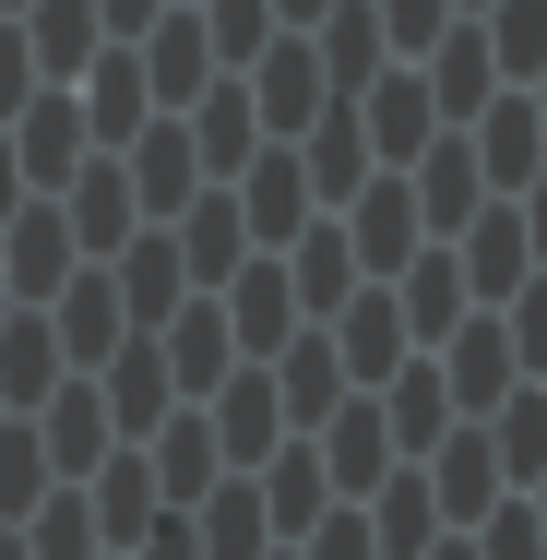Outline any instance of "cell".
I'll return each mask as SVG.
<instances>
[{
  "label": "cell",
  "instance_id": "obj_36",
  "mask_svg": "<svg viewBox=\"0 0 547 560\" xmlns=\"http://www.w3.org/2000/svg\"><path fill=\"white\" fill-rule=\"evenodd\" d=\"M36 96V48H24V24H0V108H24Z\"/></svg>",
  "mask_w": 547,
  "mask_h": 560
},
{
  "label": "cell",
  "instance_id": "obj_19",
  "mask_svg": "<svg viewBox=\"0 0 547 560\" xmlns=\"http://www.w3.org/2000/svg\"><path fill=\"white\" fill-rule=\"evenodd\" d=\"M12 119H24V131H12V167H24V179H72V167H84V108H72V96L36 84Z\"/></svg>",
  "mask_w": 547,
  "mask_h": 560
},
{
  "label": "cell",
  "instance_id": "obj_17",
  "mask_svg": "<svg viewBox=\"0 0 547 560\" xmlns=\"http://www.w3.org/2000/svg\"><path fill=\"white\" fill-rule=\"evenodd\" d=\"M488 131H476V167H488V191H524V179H536L547 167V131H536V96H524V84H512V96H488Z\"/></svg>",
  "mask_w": 547,
  "mask_h": 560
},
{
  "label": "cell",
  "instance_id": "obj_3",
  "mask_svg": "<svg viewBox=\"0 0 547 560\" xmlns=\"http://www.w3.org/2000/svg\"><path fill=\"white\" fill-rule=\"evenodd\" d=\"M405 167H417V191H405V203H417V226H429V238H452V226L488 203V167H476V143H464V131H429Z\"/></svg>",
  "mask_w": 547,
  "mask_h": 560
},
{
  "label": "cell",
  "instance_id": "obj_21",
  "mask_svg": "<svg viewBox=\"0 0 547 560\" xmlns=\"http://www.w3.org/2000/svg\"><path fill=\"white\" fill-rule=\"evenodd\" d=\"M60 226H72V250H119L131 238V179H119V155H96V167H72V203H60Z\"/></svg>",
  "mask_w": 547,
  "mask_h": 560
},
{
  "label": "cell",
  "instance_id": "obj_24",
  "mask_svg": "<svg viewBox=\"0 0 547 560\" xmlns=\"http://www.w3.org/2000/svg\"><path fill=\"white\" fill-rule=\"evenodd\" d=\"M417 60H429L417 84H429V108H440V119H476V108H488V36H464V24H440V36L417 48Z\"/></svg>",
  "mask_w": 547,
  "mask_h": 560
},
{
  "label": "cell",
  "instance_id": "obj_11",
  "mask_svg": "<svg viewBox=\"0 0 547 560\" xmlns=\"http://www.w3.org/2000/svg\"><path fill=\"white\" fill-rule=\"evenodd\" d=\"M393 311H405V335H417V346H440L452 323H464V311H476V299H464V262L417 238V250L393 262Z\"/></svg>",
  "mask_w": 547,
  "mask_h": 560
},
{
  "label": "cell",
  "instance_id": "obj_15",
  "mask_svg": "<svg viewBox=\"0 0 547 560\" xmlns=\"http://www.w3.org/2000/svg\"><path fill=\"white\" fill-rule=\"evenodd\" d=\"M440 346H452V370H440V394H452V406H500V394L524 382V370H512V335H500V311H464Z\"/></svg>",
  "mask_w": 547,
  "mask_h": 560
},
{
  "label": "cell",
  "instance_id": "obj_29",
  "mask_svg": "<svg viewBox=\"0 0 547 560\" xmlns=\"http://www.w3.org/2000/svg\"><path fill=\"white\" fill-rule=\"evenodd\" d=\"M12 537H24V560H96V549H108V537H96V513H84V477H72V489H48Z\"/></svg>",
  "mask_w": 547,
  "mask_h": 560
},
{
  "label": "cell",
  "instance_id": "obj_37",
  "mask_svg": "<svg viewBox=\"0 0 547 560\" xmlns=\"http://www.w3.org/2000/svg\"><path fill=\"white\" fill-rule=\"evenodd\" d=\"M96 24H108V36H143V24H155V0H96Z\"/></svg>",
  "mask_w": 547,
  "mask_h": 560
},
{
  "label": "cell",
  "instance_id": "obj_4",
  "mask_svg": "<svg viewBox=\"0 0 547 560\" xmlns=\"http://www.w3.org/2000/svg\"><path fill=\"white\" fill-rule=\"evenodd\" d=\"M72 108H84V143H96V155H119V143H131V131L155 119V96H143V60H131V36H108V48L84 60V96H72Z\"/></svg>",
  "mask_w": 547,
  "mask_h": 560
},
{
  "label": "cell",
  "instance_id": "obj_7",
  "mask_svg": "<svg viewBox=\"0 0 547 560\" xmlns=\"http://www.w3.org/2000/svg\"><path fill=\"white\" fill-rule=\"evenodd\" d=\"M357 131H369V155H381V167H405V155H417L429 131H452V119L429 108L417 60H381V72H369V108H357Z\"/></svg>",
  "mask_w": 547,
  "mask_h": 560
},
{
  "label": "cell",
  "instance_id": "obj_6",
  "mask_svg": "<svg viewBox=\"0 0 547 560\" xmlns=\"http://www.w3.org/2000/svg\"><path fill=\"white\" fill-rule=\"evenodd\" d=\"M215 311H226V346H238V358H274V346L298 335V299H286V262H274V250L226 275V287H215Z\"/></svg>",
  "mask_w": 547,
  "mask_h": 560
},
{
  "label": "cell",
  "instance_id": "obj_42",
  "mask_svg": "<svg viewBox=\"0 0 547 560\" xmlns=\"http://www.w3.org/2000/svg\"><path fill=\"white\" fill-rule=\"evenodd\" d=\"M440 560H476V549H464V537H452V549H440Z\"/></svg>",
  "mask_w": 547,
  "mask_h": 560
},
{
  "label": "cell",
  "instance_id": "obj_33",
  "mask_svg": "<svg viewBox=\"0 0 547 560\" xmlns=\"http://www.w3.org/2000/svg\"><path fill=\"white\" fill-rule=\"evenodd\" d=\"M298 549H310V560H381V537H369V513H357V501H333Z\"/></svg>",
  "mask_w": 547,
  "mask_h": 560
},
{
  "label": "cell",
  "instance_id": "obj_12",
  "mask_svg": "<svg viewBox=\"0 0 547 560\" xmlns=\"http://www.w3.org/2000/svg\"><path fill=\"white\" fill-rule=\"evenodd\" d=\"M36 311H48V335H60V358H108V346L131 335L119 287H108V275H84V262H72V275H60V287H48Z\"/></svg>",
  "mask_w": 547,
  "mask_h": 560
},
{
  "label": "cell",
  "instance_id": "obj_26",
  "mask_svg": "<svg viewBox=\"0 0 547 560\" xmlns=\"http://www.w3.org/2000/svg\"><path fill=\"white\" fill-rule=\"evenodd\" d=\"M262 489H250V465H226L215 489H203V560H262Z\"/></svg>",
  "mask_w": 547,
  "mask_h": 560
},
{
  "label": "cell",
  "instance_id": "obj_38",
  "mask_svg": "<svg viewBox=\"0 0 547 560\" xmlns=\"http://www.w3.org/2000/svg\"><path fill=\"white\" fill-rule=\"evenodd\" d=\"M333 0H274V24H322Z\"/></svg>",
  "mask_w": 547,
  "mask_h": 560
},
{
  "label": "cell",
  "instance_id": "obj_22",
  "mask_svg": "<svg viewBox=\"0 0 547 560\" xmlns=\"http://www.w3.org/2000/svg\"><path fill=\"white\" fill-rule=\"evenodd\" d=\"M48 382H60V335H48V311H0V418H24Z\"/></svg>",
  "mask_w": 547,
  "mask_h": 560
},
{
  "label": "cell",
  "instance_id": "obj_8",
  "mask_svg": "<svg viewBox=\"0 0 547 560\" xmlns=\"http://www.w3.org/2000/svg\"><path fill=\"white\" fill-rule=\"evenodd\" d=\"M203 430H215V453H226V465H262V453L286 442V406H274V370H262V358L215 382V406H203Z\"/></svg>",
  "mask_w": 547,
  "mask_h": 560
},
{
  "label": "cell",
  "instance_id": "obj_5",
  "mask_svg": "<svg viewBox=\"0 0 547 560\" xmlns=\"http://www.w3.org/2000/svg\"><path fill=\"white\" fill-rule=\"evenodd\" d=\"M24 418H36V442H48V477H96V453L119 442V430H108V394H96V382H48Z\"/></svg>",
  "mask_w": 547,
  "mask_h": 560
},
{
  "label": "cell",
  "instance_id": "obj_32",
  "mask_svg": "<svg viewBox=\"0 0 547 560\" xmlns=\"http://www.w3.org/2000/svg\"><path fill=\"white\" fill-rule=\"evenodd\" d=\"M203 24H215V36H203L215 60H250V48L274 36V0H203Z\"/></svg>",
  "mask_w": 547,
  "mask_h": 560
},
{
  "label": "cell",
  "instance_id": "obj_23",
  "mask_svg": "<svg viewBox=\"0 0 547 560\" xmlns=\"http://www.w3.org/2000/svg\"><path fill=\"white\" fill-rule=\"evenodd\" d=\"M84 501H96V537H108V549H131V537L167 513V501H155V465H143V453H96V489H84Z\"/></svg>",
  "mask_w": 547,
  "mask_h": 560
},
{
  "label": "cell",
  "instance_id": "obj_41",
  "mask_svg": "<svg viewBox=\"0 0 547 560\" xmlns=\"http://www.w3.org/2000/svg\"><path fill=\"white\" fill-rule=\"evenodd\" d=\"M0 560H24V537H0Z\"/></svg>",
  "mask_w": 547,
  "mask_h": 560
},
{
  "label": "cell",
  "instance_id": "obj_25",
  "mask_svg": "<svg viewBox=\"0 0 547 560\" xmlns=\"http://www.w3.org/2000/svg\"><path fill=\"white\" fill-rule=\"evenodd\" d=\"M345 287H357V250H345V226H298V262H286V299H298V323L345 311Z\"/></svg>",
  "mask_w": 547,
  "mask_h": 560
},
{
  "label": "cell",
  "instance_id": "obj_40",
  "mask_svg": "<svg viewBox=\"0 0 547 560\" xmlns=\"http://www.w3.org/2000/svg\"><path fill=\"white\" fill-rule=\"evenodd\" d=\"M524 513H536V537H547V477H536V489H524Z\"/></svg>",
  "mask_w": 547,
  "mask_h": 560
},
{
  "label": "cell",
  "instance_id": "obj_28",
  "mask_svg": "<svg viewBox=\"0 0 547 560\" xmlns=\"http://www.w3.org/2000/svg\"><path fill=\"white\" fill-rule=\"evenodd\" d=\"M488 453H500V477H524V489L547 477V394L536 382H512V394L488 406Z\"/></svg>",
  "mask_w": 547,
  "mask_h": 560
},
{
  "label": "cell",
  "instance_id": "obj_34",
  "mask_svg": "<svg viewBox=\"0 0 547 560\" xmlns=\"http://www.w3.org/2000/svg\"><path fill=\"white\" fill-rule=\"evenodd\" d=\"M369 12H381V48H393V60H417V48L440 36V12H452V0H369Z\"/></svg>",
  "mask_w": 547,
  "mask_h": 560
},
{
  "label": "cell",
  "instance_id": "obj_18",
  "mask_svg": "<svg viewBox=\"0 0 547 560\" xmlns=\"http://www.w3.org/2000/svg\"><path fill=\"white\" fill-rule=\"evenodd\" d=\"M24 48H36V84H72L108 48V24H96V0H24Z\"/></svg>",
  "mask_w": 547,
  "mask_h": 560
},
{
  "label": "cell",
  "instance_id": "obj_13",
  "mask_svg": "<svg viewBox=\"0 0 547 560\" xmlns=\"http://www.w3.org/2000/svg\"><path fill=\"white\" fill-rule=\"evenodd\" d=\"M298 179H310V203H345V191L369 179V131H357V96H322V119L298 131Z\"/></svg>",
  "mask_w": 547,
  "mask_h": 560
},
{
  "label": "cell",
  "instance_id": "obj_10",
  "mask_svg": "<svg viewBox=\"0 0 547 560\" xmlns=\"http://www.w3.org/2000/svg\"><path fill=\"white\" fill-rule=\"evenodd\" d=\"M108 287H119V311H131V335H143V323H167V311L191 299V262H179V238H167V226H131Z\"/></svg>",
  "mask_w": 547,
  "mask_h": 560
},
{
  "label": "cell",
  "instance_id": "obj_9",
  "mask_svg": "<svg viewBox=\"0 0 547 560\" xmlns=\"http://www.w3.org/2000/svg\"><path fill=\"white\" fill-rule=\"evenodd\" d=\"M96 394H108V430H119V442H143V430L179 406V382H167V346H155V335H119Z\"/></svg>",
  "mask_w": 547,
  "mask_h": 560
},
{
  "label": "cell",
  "instance_id": "obj_27",
  "mask_svg": "<svg viewBox=\"0 0 547 560\" xmlns=\"http://www.w3.org/2000/svg\"><path fill=\"white\" fill-rule=\"evenodd\" d=\"M191 119H203V131H191L203 179H238V167H250V143H262V119H250V96H238V84H203V96H191Z\"/></svg>",
  "mask_w": 547,
  "mask_h": 560
},
{
  "label": "cell",
  "instance_id": "obj_20",
  "mask_svg": "<svg viewBox=\"0 0 547 560\" xmlns=\"http://www.w3.org/2000/svg\"><path fill=\"white\" fill-rule=\"evenodd\" d=\"M429 501H440V525H476V513L500 501V453L476 442V430H464V442L440 430L429 442Z\"/></svg>",
  "mask_w": 547,
  "mask_h": 560
},
{
  "label": "cell",
  "instance_id": "obj_1",
  "mask_svg": "<svg viewBox=\"0 0 547 560\" xmlns=\"http://www.w3.org/2000/svg\"><path fill=\"white\" fill-rule=\"evenodd\" d=\"M310 453H322L333 501H369V489L393 477V430H381V394H333V418L310 430Z\"/></svg>",
  "mask_w": 547,
  "mask_h": 560
},
{
  "label": "cell",
  "instance_id": "obj_30",
  "mask_svg": "<svg viewBox=\"0 0 547 560\" xmlns=\"http://www.w3.org/2000/svg\"><path fill=\"white\" fill-rule=\"evenodd\" d=\"M488 72L500 84H536L547 72V0H488Z\"/></svg>",
  "mask_w": 547,
  "mask_h": 560
},
{
  "label": "cell",
  "instance_id": "obj_31",
  "mask_svg": "<svg viewBox=\"0 0 547 560\" xmlns=\"http://www.w3.org/2000/svg\"><path fill=\"white\" fill-rule=\"evenodd\" d=\"M48 501V442H36V418H0V525H24Z\"/></svg>",
  "mask_w": 547,
  "mask_h": 560
},
{
  "label": "cell",
  "instance_id": "obj_16",
  "mask_svg": "<svg viewBox=\"0 0 547 560\" xmlns=\"http://www.w3.org/2000/svg\"><path fill=\"white\" fill-rule=\"evenodd\" d=\"M0 226H12V262H0V275H12V311H36V299L72 275V226H60V203H12Z\"/></svg>",
  "mask_w": 547,
  "mask_h": 560
},
{
  "label": "cell",
  "instance_id": "obj_14",
  "mask_svg": "<svg viewBox=\"0 0 547 560\" xmlns=\"http://www.w3.org/2000/svg\"><path fill=\"white\" fill-rule=\"evenodd\" d=\"M238 226H250L262 250H286V238L310 226V179H298V155H262V143H250V167H238Z\"/></svg>",
  "mask_w": 547,
  "mask_h": 560
},
{
  "label": "cell",
  "instance_id": "obj_2",
  "mask_svg": "<svg viewBox=\"0 0 547 560\" xmlns=\"http://www.w3.org/2000/svg\"><path fill=\"white\" fill-rule=\"evenodd\" d=\"M119 179H131V215L167 226L191 191H203V155H191V131H179V119H143V131L119 143Z\"/></svg>",
  "mask_w": 547,
  "mask_h": 560
},
{
  "label": "cell",
  "instance_id": "obj_39",
  "mask_svg": "<svg viewBox=\"0 0 547 560\" xmlns=\"http://www.w3.org/2000/svg\"><path fill=\"white\" fill-rule=\"evenodd\" d=\"M12 191H24V167H12V155H0V215H12Z\"/></svg>",
  "mask_w": 547,
  "mask_h": 560
},
{
  "label": "cell",
  "instance_id": "obj_35",
  "mask_svg": "<svg viewBox=\"0 0 547 560\" xmlns=\"http://www.w3.org/2000/svg\"><path fill=\"white\" fill-rule=\"evenodd\" d=\"M476 560H547L536 513H524V501H488V537H476Z\"/></svg>",
  "mask_w": 547,
  "mask_h": 560
}]
</instances>
